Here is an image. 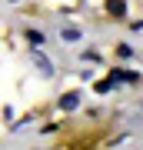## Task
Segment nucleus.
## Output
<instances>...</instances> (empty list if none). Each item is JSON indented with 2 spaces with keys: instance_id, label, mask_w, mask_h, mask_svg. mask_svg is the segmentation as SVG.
<instances>
[{
  "instance_id": "1",
  "label": "nucleus",
  "mask_w": 143,
  "mask_h": 150,
  "mask_svg": "<svg viewBox=\"0 0 143 150\" xmlns=\"http://www.w3.org/2000/svg\"><path fill=\"white\" fill-rule=\"evenodd\" d=\"M77 107H80V97L77 93H63V97H60V110L70 113V110H77Z\"/></svg>"
},
{
  "instance_id": "2",
  "label": "nucleus",
  "mask_w": 143,
  "mask_h": 150,
  "mask_svg": "<svg viewBox=\"0 0 143 150\" xmlns=\"http://www.w3.org/2000/svg\"><path fill=\"white\" fill-rule=\"evenodd\" d=\"M33 64H37V70H40L43 77H50V74H53V67H50V60L43 57V54H33Z\"/></svg>"
},
{
  "instance_id": "3",
  "label": "nucleus",
  "mask_w": 143,
  "mask_h": 150,
  "mask_svg": "<svg viewBox=\"0 0 143 150\" xmlns=\"http://www.w3.org/2000/svg\"><path fill=\"white\" fill-rule=\"evenodd\" d=\"M106 10H110L113 17H123V10H127V4H123V0H106Z\"/></svg>"
},
{
  "instance_id": "4",
  "label": "nucleus",
  "mask_w": 143,
  "mask_h": 150,
  "mask_svg": "<svg viewBox=\"0 0 143 150\" xmlns=\"http://www.w3.org/2000/svg\"><path fill=\"white\" fill-rule=\"evenodd\" d=\"M27 40H30V47H43V40H47V37H43L40 30H27Z\"/></svg>"
},
{
  "instance_id": "5",
  "label": "nucleus",
  "mask_w": 143,
  "mask_h": 150,
  "mask_svg": "<svg viewBox=\"0 0 143 150\" xmlns=\"http://www.w3.org/2000/svg\"><path fill=\"white\" fill-rule=\"evenodd\" d=\"M60 37H63L67 43H77V40H80V30H77V27H67L63 33H60Z\"/></svg>"
},
{
  "instance_id": "6",
  "label": "nucleus",
  "mask_w": 143,
  "mask_h": 150,
  "mask_svg": "<svg viewBox=\"0 0 143 150\" xmlns=\"http://www.w3.org/2000/svg\"><path fill=\"white\" fill-rule=\"evenodd\" d=\"M110 87H113V80H103V83H97V93H106Z\"/></svg>"
}]
</instances>
